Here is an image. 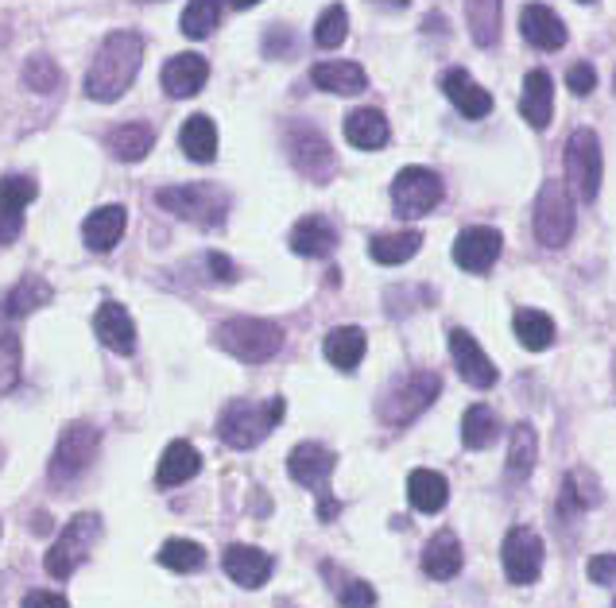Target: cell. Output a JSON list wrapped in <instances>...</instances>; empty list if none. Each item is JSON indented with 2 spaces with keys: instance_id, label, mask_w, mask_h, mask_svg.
<instances>
[{
  "instance_id": "e0dca14e",
  "label": "cell",
  "mask_w": 616,
  "mask_h": 608,
  "mask_svg": "<svg viewBox=\"0 0 616 608\" xmlns=\"http://www.w3.org/2000/svg\"><path fill=\"white\" fill-rule=\"evenodd\" d=\"M337 457L334 450H325L322 442H303L292 450V457H287V473H292L295 485H303V489H322L325 480H330V473H334Z\"/></svg>"
},
{
  "instance_id": "8d00e7d4",
  "label": "cell",
  "mask_w": 616,
  "mask_h": 608,
  "mask_svg": "<svg viewBox=\"0 0 616 608\" xmlns=\"http://www.w3.org/2000/svg\"><path fill=\"white\" fill-rule=\"evenodd\" d=\"M535 457H540V438L528 422L512 430V445H508V477L528 480V473L535 469Z\"/></svg>"
},
{
  "instance_id": "7bdbcfd3",
  "label": "cell",
  "mask_w": 616,
  "mask_h": 608,
  "mask_svg": "<svg viewBox=\"0 0 616 608\" xmlns=\"http://www.w3.org/2000/svg\"><path fill=\"white\" fill-rule=\"evenodd\" d=\"M20 384V342L16 334H0V395Z\"/></svg>"
},
{
  "instance_id": "f35d334b",
  "label": "cell",
  "mask_w": 616,
  "mask_h": 608,
  "mask_svg": "<svg viewBox=\"0 0 616 608\" xmlns=\"http://www.w3.org/2000/svg\"><path fill=\"white\" fill-rule=\"evenodd\" d=\"M159 565H167L175 574H194L205 565V550L194 539H167L159 547Z\"/></svg>"
},
{
  "instance_id": "f907efd6",
  "label": "cell",
  "mask_w": 616,
  "mask_h": 608,
  "mask_svg": "<svg viewBox=\"0 0 616 608\" xmlns=\"http://www.w3.org/2000/svg\"><path fill=\"white\" fill-rule=\"evenodd\" d=\"M334 515H337V500H330L322 492V500H318V520H334Z\"/></svg>"
},
{
  "instance_id": "d6a6232c",
  "label": "cell",
  "mask_w": 616,
  "mask_h": 608,
  "mask_svg": "<svg viewBox=\"0 0 616 608\" xmlns=\"http://www.w3.org/2000/svg\"><path fill=\"white\" fill-rule=\"evenodd\" d=\"M51 299H55L51 283L39 279V275H24V279H20L16 287L9 291V299H4V314H9V318H27L32 310L47 307Z\"/></svg>"
},
{
  "instance_id": "277c9868",
  "label": "cell",
  "mask_w": 616,
  "mask_h": 608,
  "mask_svg": "<svg viewBox=\"0 0 616 608\" xmlns=\"http://www.w3.org/2000/svg\"><path fill=\"white\" fill-rule=\"evenodd\" d=\"M217 345L245 365H264L283 349V330L268 318H229L217 330Z\"/></svg>"
},
{
  "instance_id": "ac0fdd59",
  "label": "cell",
  "mask_w": 616,
  "mask_h": 608,
  "mask_svg": "<svg viewBox=\"0 0 616 608\" xmlns=\"http://www.w3.org/2000/svg\"><path fill=\"white\" fill-rule=\"evenodd\" d=\"M94 334L109 345L112 353L120 357H129L137 349V322H132L129 307H120V302H102L94 314Z\"/></svg>"
},
{
  "instance_id": "7c38bea8",
  "label": "cell",
  "mask_w": 616,
  "mask_h": 608,
  "mask_svg": "<svg viewBox=\"0 0 616 608\" xmlns=\"http://www.w3.org/2000/svg\"><path fill=\"white\" fill-rule=\"evenodd\" d=\"M500 562L512 585H531L543 570V539L531 527H512L500 547Z\"/></svg>"
},
{
  "instance_id": "f5cc1de1",
  "label": "cell",
  "mask_w": 616,
  "mask_h": 608,
  "mask_svg": "<svg viewBox=\"0 0 616 608\" xmlns=\"http://www.w3.org/2000/svg\"><path fill=\"white\" fill-rule=\"evenodd\" d=\"M582 4H593V0H582Z\"/></svg>"
},
{
  "instance_id": "db71d44e",
  "label": "cell",
  "mask_w": 616,
  "mask_h": 608,
  "mask_svg": "<svg viewBox=\"0 0 616 608\" xmlns=\"http://www.w3.org/2000/svg\"><path fill=\"white\" fill-rule=\"evenodd\" d=\"M613 608H616V600H613Z\"/></svg>"
},
{
  "instance_id": "d6986e66",
  "label": "cell",
  "mask_w": 616,
  "mask_h": 608,
  "mask_svg": "<svg viewBox=\"0 0 616 608\" xmlns=\"http://www.w3.org/2000/svg\"><path fill=\"white\" fill-rule=\"evenodd\" d=\"M442 94L450 97V102H454V109L462 112V117H470V120H481V117H488V112H493V94H488L485 86H477V82H473L462 67L446 70V74H442Z\"/></svg>"
},
{
  "instance_id": "5b68a950",
  "label": "cell",
  "mask_w": 616,
  "mask_h": 608,
  "mask_svg": "<svg viewBox=\"0 0 616 608\" xmlns=\"http://www.w3.org/2000/svg\"><path fill=\"white\" fill-rule=\"evenodd\" d=\"M97 539H102V515H94V512L74 515L59 532V539L51 543V550L44 555V570L62 582V577H70L78 565L86 562Z\"/></svg>"
},
{
  "instance_id": "bcb514c9",
  "label": "cell",
  "mask_w": 616,
  "mask_h": 608,
  "mask_svg": "<svg viewBox=\"0 0 616 608\" xmlns=\"http://www.w3.org/2000/svg\"><path fill=\"white\" fill-rule=\"evenodd\" d=\"M585 574L597 585H616V555H593L590 565H585Z\"/></svg>"
},
{
  "instance_id": "7a4b0ae2",
  "label": "cell",
  "mask_w": 616,
  "mask_h": 608,
  "mask_svg": "<svg viewBox=\"0 0 616 608\" xmlns=\"http://www.w3.org/2000/svg\"><path fill=\"white\" fill-rule=\"evenodd\" d=\"M167 214H175L179 222L202 225V229H214L229 214V194L222 187H210V182H182V187H163L155 194Z\"/></svg>"
},
{
  "instance_id": "6da1fadb",
  "label": "cell",
  "mask_w": 616,
  "mask_h": 608,
  "mask_svg": "<svg viewBox=\"0 0 616 608\" xmlns=\"http://www.w3.org/2000/svg\"><path fill=\"white\" fill-rule=\"evenodd\" d=\"M140 62H144V39L137 32L105 35L102 51L94 55V67L86 70L82 90H86L90 102H117L137 82Z\"/></svg>"
},
{
  "instance_id": "4316f807",
  "label": "cell",
  "mask_w": 616,
  "mask_h": 608,
  "mask_svg": "<svg viewBox=\"0 0 616 608\" xmlns=\"http://www.w3.org/2000/svg\"><path fill=\"white\" fill-rule=\"evenodd\" d=\"M388 136H392V129H388V117L380 109H357L345 117V140L360 152H380Z\"/></svg>"
},
{
  "instance_id": "d4e9b609",
  "label": "cell",
  "mask_w": 616,
  "mask_h": 608,
  "mask_svg": "<svg viewBox=\"0 0 616 608\" xmlns=\"http://www.w3.org/2000/svg\"><path fill=\"white\" fill-rule=\"evenodd\" d=\"M125 225H129L125 206H102L86 217V225H82V240H86V249L109 252V249H117V240L125 237Z\"/></svg>"
},
{
  "instance_id": "30bf717a",
  "label": "cell",
  "mask_w": 616,
  "mask_h": 608,
  "mask_svg": "<svg viewBox=\"0 0 616 608\" xmlns=\"http://www.w3.org/2000/svg\"><path fill=\"white\" fill-rule=\"evenodd\" d=\"M97 442H102V434H97L94 422H70V427L59 434V442H55L51 480L67 485V480L82 477V473H86V465L97 457Z\"/></svg>"
},
{
  "instance_id": "4fadbf2b",
  "label": "cell",
  "mask_w": 616,
  "mask_h": 608,
  "mask_svg": "<svg viewBox=\"0 0 616 608\" xmlns=\"http://www.w3.org/2000/svg\"><path fill=\"white\" fill-rule=\"evenodd\" d=\"M500 249H505L500 229H493V225H470V229H462L454 240V264L462 267V272L485 275L488 267L500 260Z\"/></svg>"
},
{
  "instance_id": "484cf974",
  "label": "cell",
  "mask_w": 616,
  "mask_h": 608,
  "mask_svg": "<svg viewBox=\"0 0 616 608\" xmlns=\"http://www.w3.org/2000/svg\"><path fill=\"white\" fill-rule=\"evenodd\" d=\"M310 82H315L318 90H325V94L353 97L368 86V74L357 62H318V67L310 70Z\"/></svg>"
},
{
  "instance_id": "ba28073f",
  "label": "cell",
  "mask_w": 616,
  "mask_h": 608,
  "mask_svg": "<svg viewBox=\"0 0 616 608\" xmlns=\"http://www.w3.org/2000/svg\"><path fill=\"white\" fill-rule=\"evenodd\" d=\"M566 182L582 202H597L601 194V140L593 129H578L566 140Z\"/></svg>"
},
{
  "instance_id": "603a6c76",
  "label": "cell",
  "mask_w": 616,
  "mask_h": 608,
  "mask_svg": "<svg viewBox=\"0 0 616 608\" xmlns=\"http://www.w3.org/2000/svg\"><path fill=\"white\" fill-rule=\"evenodd\" d=\"M198 469H202V454H198L190 442H171L167 450H163L159 457V469H155V485L159 489H179V485H187L190 477H198Z\"/></svg>"
},
{
  "instance_id": "f1b7e54d",
  "label": "cell",
  "mask_w": 616,
  "mask_h": 608,
  "mask_svg": "<svg viewBox=\"0 0 616 608\" xmlns=\"http://www.w3.org/2000/svg\"><path fill=\"white\" fill-rule=\"evenodd\" d=\"M407 500L415 512L423 515H435L446 508V500H450V485H446L442 473L435 469H415L407 477Z\"/></svg>"
},
{
  "instance_id": "52a82bcc",
  "label": "cell",
  "mask_w": 616,
  "mask_h": 608,
  "mask_svg": "<svg viewBox=\"0 0 616 608\" xmlns=\"http://www.w3.org/2000/svg\"><path fill=\"white\" fill-rule=\"evenodd\" d=\"M438 392H442L438 372H411L407 380H400V384L380 400V419H384L388 427H403V422H411L415 415L427 412L430 403L438 400Z\"/></svg>"
},
{
  "instance_id": "ee69618b",
  "label": "cell",
  "mask_w": 616,
  "mask_h": 608,
  "mask_svg": "<svg viewBox=\"0 0 616 608\" xmlns=\"http://www.w3.org/2000/svg\"><path fill=\"white\" fill-rule=\"evenodd\" d=\"M566 86H570L578 97L593 94V86H597V70H593L590 62H573V67L566 70Z\"/></svg>"
},
{
  "instance_id": "9c48e42d",
  "label": "cell",
  "mask_w": 616,
  "mask_h": 608,
  "mask_svg": "<svg viewBox=\"0 0 616 608\" xmlns=\"http://www.w3.org/2000/svg\"><path fill=\"white\" fill-rule=\"evenodd\" d=\"M442 202V179H438L430 167H403L392 182V206L400 217L415 222V217H427L430 210Z\"/></svg>"
},
{
  "instance_id": "5bb4252c",
  "label": "cell",
  "mask_w": 616,
  "mask_h": 608,
  "mask_svg": "<svg viewBox=\"0 0 616 608\" xmlns=\"http://www.w3.org/2000/svg\"><path fill=\"white\" fill-rule=\"evenodd\" d=\"M450 357H454L458 377L470 388H493L500 380L497 365L488 360V353L477 345V337L465 334V330H450Z\"/></svg>"
},
{
  "instance_id": "e575fe53",
  "label": "cell",
  "mask_w": 616,
  "mask_h": 608,
  "mask_svg": "<svg viewBox=\"0 0 616 608\" xmlns=\"http://www.w3.org/2000/svg\"><path fill=\"white\" fill-rule=\"evenodd\" d=\"M152 144H155V132L147 129V124H140V120L120 124V129L109 132V152L117 155V159H125V164L144 159V155L152 152Z\"/></svg>"
},
{
  "instance_id": "ab89813d",
  "label": "cell",
  "mask_w": 616,
  "mask_h": 608,
  "mask_svg": "<svg viewBox=\"0 0 616 608\" xmlns=\"http://www.w3.org/2000/svg\"><path fill=\"white\" fill-rule=\"evenodd\" d=\"M217 24H222V0H190L182 12V35L190 39H205Z\"/></svg>"
},
{
  "instance_id": "83f0119b",
  "label": "cell",
  "mask_w": 616,
  "mask_h": 608,
  "mask_svg": "<svg viewBox=\"0 0 616 608\" xmlns=\"http://www.w3.org/2000/svg\"><path fill=\"white\" fill-rule=\"evenodd\" d=\"M334 245H337L334 225L325 222V217H318V214L303 217V222L292 229V252H299V257H307V260L330 257Z\"/></svg>"
},
{
  "instance_id": "f6af8a7d",
  "label": "cell",
  "mask_w": 616,
  "mask_h": 608,
  "mask_svg": "<svg viewBox=\"0 0 616 608\" xmlns=\"http://www.w3.org/2000/svg\"><path fill=\"white\" fill-rule=\"evenodd\" d=\"M377 605V589L368 582H350L342 589V608H372Z\"/></svg>"
},
{
  "instance_id": "74e56055",
  "label": "cell",
  "mask_w": 616,
  "mask_h": 608,
  "mask_svg": "<svg viewBox=\"0 0 616 608\" xmlns=\"http://www.w3.org/2000/svg\"><path fill=\"white\" fill-rule=\"evenodd\" d=\"M500 434V422L497 415H493V407H485V403H477V407H470L462 419V442L465 450H485V445H493Z\"/></svg>"
},
{
  "instance_id": "8fae6325",
  "label": "cell",
  "mask_w": 616,
  "mask_h": 608,
  "mask_svg": "<svg viewBox=\"0 0 616 608\" xmlns=\"http://www.w3.org/2000/svg\"><path fill=\"white\" fill-rule=\"evenodd\" d=\"M287 155H292V164L299 167L310 182H330L337 171L330 140L318 129H310V124H295V129L287 132Z\"/></svg>"
},
{
  "instance_id": "2e32d148",
  "label": "cell",
  "mask_w": 616,
  "mask_h": 608,
  "mask_svg": "<svg viewBox=\"0 0 616 608\" xmlns=\"http://www.w3.org/2000/svg\"><path fill=\"white\" fill-rule=\"evenodd\" d=\"M222 565L240 589H260V585H268V577H272V570H275L272 555H264L260 547H249V543H233V547L225 550Z\"/></svg>"
},
{
  "instance_id": "836d02e7",
  "label": "cell",
  "mask_w": 616,
  "mask_h": 608,
  "mask_svg": "<svg viewBox=\"0 0 616 608\" xmlns=\"http://www.w3.org/2000/svg\"><path fill=\"white\" fill-rule=\"evenodd\" d=\"M500 4H505V0H465V20H470V35L477 47H497Z\"/></svg>"
},
{
  "instance_id": "7402d4cb",
  "label": "cell",
  "mask_w": 616,
  "mask_h": 608,
  "mask_svg": "<svg viewBox=\"0 0 616 608\" xmlns=\"http://www.w3.org/2000/svg\"><path fill=\"white\" fill-rule=\"evenodd\" d=\"M520 112L531 129H547L550 124V112H555V82H550L547 70H528V78H523Z\"/></svg>"
},
{
  "instance_id": "4dcf8cb0",
  "label": "cell",
  "mask_w": 616,
  "mask_h": 608,
  "mask_svg": "<svg viewBox=\"0 0 616 608\" xmlns=\"http://www.w3.org/2000/svg\"><path fill=\"white\" fill-rule=\"evenodd\" d=\"M179 144H182V152H187V159H194V164H210V159L217 155V124L205 117V112H194V117L182 124Z\"/></svg>"
},
{
  "instance_id": "8992f818",
  "label": "cell",
  "mask_w": 616,
  "mask_h": 608,
  "mask_svg": "<svg viewBox=\"0 0 616 608\" xmlns=\"http://www.w3.org/2000/svg\"><path fill=\"white\" fill-rule=\"evenodd\" d=\"M531 225H535V237L547 249H562L566 240L573 237V202L566 194V182L547 179L535 198V214H531Z\"/></svg>"
},
{
  "instance_id": "d590c367",
  "label": "cell",
  "mask_w": 616,
  "mask_h": 608,
  "mask_svg": "<svg viewBox=\"0 0 616 608\" xmlns=\"http://www.w3.org/2000/svg\"><path fill=\"white\" fill-rule=\"evenodd\" d=\"M516 337H520L523 349L531 353H543L550 342H555V322H550V314H543V310H516V322H512Z\"/></svg>"
},
{
  "instance_id": "60d3db41",
  "label": "cell",
  "mask_w": 616,
  "mask_h": 608,
  "mask_svg": "<svg viewBox=\"0 0 616 608\" xmlns=\"http://www.w3.org/2000/svg\"><path fill=\"white\" fill-rule=\"evenodd\" d=\"M345 35H350V16H345L342 4H330L315 24V44L325 47V51H334V47L345 44Z\"/></svg>"
},
{
  "instance_id": "681fc988",
  "label": "cell",
  "mask_w": 616,
  "mask_h": 608,
  "mask_svg": "<svg viewBox=\"0 0 616 608\" xmlns=\"http://www.w3.org/2000/svg\"><path fill=\"white\" fill-rule=\"evenodd\" d=\"M287 39H292V32H268V55H287Z\"/></svg>"
},
{
  "instance_id": "44dd1931",
  "label": "cell",
  "mask_w": 616,
  "mask_h": 608,
  "mask_svg": "<svg viewBox=\"0 0 616 608\" xmlns=\"http://www.w3.org/2000/svg\"><path fill=\"white\" fill-rule=\"evenodd\" d=\"M520 32L531 47L540 51H558L566 44V24L558 20V12H550L547 4H528L520 12Z\"/></svg>"
},
{
  "instance_id": "b9f144b4",
  "label": "cell",
  "mask_w": 616,
  "mask_h": 608,
  "mask_svg": "<svg viewBox=\"0 0 616 608\" xmlns=\"http://www.w3.org/2000/svg\"><path fill=\"white\" fill-rule=\"evenodd\" d=\"M62 74L59 67H55V59H47V55H32V59L24 62V86L35 90V94H51V90H59Z\"/></svg>"
},
{
  "instance_id": "ffe728a7",
  "label": "cell",
  "mask_w": 616,
  "mask_h": 608,
  "mask_svg": "<svg viewBox=\"0 0 616 608\" xmlns=\"http://www.w3.org/2000/svg\"><path fill=\"white\" fill-rule=\"evenodd\" d=\"M159 78H163V90L171 97H194L205 86V78H210V62L194 51H182L163 67Z\"/></svg>"
},
{
  "instance_id": "1f68e13d",
  "label": "cell",
  "mask_w": 616,
  "mask_h": 608,
  "mask_svg": "<svg viewBox=\"0 0 616 608\" xmlns=\"http://www.w3.org/2000/svg\"><path fill=\"white\" fill-rule=\"evenodd\" d=\"M423 249V237L415 229H403V233H380V237H372V245H368V252H372V260L384 267H395V264H407L415 252Z\"/></svg>"
},
{
  "instance_id": "3957f363",
  "label": "cell",
  "mask_w": 616,
  "mask_h": 608,
  "mask_svg": "<svg viewBox=\"0 0 616 608\" xmlns=\"http://www.w3.org/2000/svg\"><path fill=\"white\" fill-rule=\"evenodd\" d=\"M283 412H287V403L275 395V400L268 403H229L222 415V422H217V434H222L225 445H233V450H252V445L264 442V434H272L275 427L283 422Z\"/></svg>"
},
{
  "instance_id": "c3c4849f",
  "label": "cell",
  "mask_w": 616,
  "mask_h": 608,
  "mask_svg": "<svg viewBox=\"0 0 616 608\" xmlns=\"http://www.w3.org/2000/svg\"><path fill=\"white\" fill-rule=\"evenodd\" d=\"M24 608H70V605H67V597H59V593H51V589H32L24 597Z\"/></svg>"
},
{
  "instance_id": "7dc6e473",
  "label": "cell",
  "mask_w": 616,
  "mask_h": 608,
  "mask_svg": "<svg viewBox=\"0 0 616 608\" xmlns=\"http://www.w3.org/2000/svg\"><path fill=\"white\" fill-rule=\"evenodd\" d=\"M205 272L214 275V279H222V283L237 279V264H233L225 252H210V257H205Z\"/></svg>"
},
{
  "instance_id": "f546056e",
  "label": "cell",
  "mask_w": 616,
  "mask_h": 608,
  "mask_svg": "<svg viewBox=\"0 0 616 608\" xmlns=\"http://www.w3.org/2000/svg\"><path fill=\"white\" fill-rule=\"evenodd\" d=\"M365 349H368V342H365V330L360 326H337L325 334V360L342 372L357 369L360 360H365Z\"/></svg>"
},
{
  "instance_id": "9a60e30c",
  "label": "cell",
  "mask_w": 616,
  "mask_h": 608,
  "mask_svg": "<svg viewBox=\"0 0 616 608\" xmlns=\"http://www.w3.org/2000/svg\"><path fill=\"white\" fill-rule=\"evenodd\" d=\"M35 202V182L24 175L0 179V245H12L24 229V210Z\"/></svg>"
},
{
  "instance_id": "816d5d0a",
  "label": "cell",
  "mask_w": 616,
  "mask_h": 608,
  "mask_svg": "<svg viewBox=\"0 0 616 608\" xmlns=\"http://www.w3.org/2000/svg\"><path fill=\"white\" fill-rule=\"evenodd\" d=\"M260 0H233V9H257Z\"/></svg>"
},
{
  "instance_id": "cb8c5ba5",
  "label": "cell",
  "mask_w": 616,
  "mask_h": 608,
  "mask_svg": "<svg viewBox=\"0 0 616 608\" xmlns=\"http://www.w3.org/2000/svg\"><path fill=\"white\" fill-rule=\"evenodd\" d=\"M423 570L435 582H450L462 570V543H458L454 532H438L430 535V543L423 547Z\"/></svg>"
}]
</instances>
